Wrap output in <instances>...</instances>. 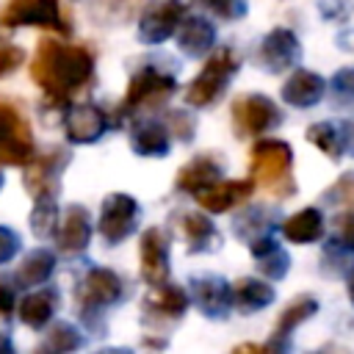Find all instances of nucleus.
<instances>
[{
  "label": "nucleus",
  "instance_id": "nucleus-1",
  "mask_svg": "<svg viewBox=\"0 0 354 354\" xmlns=\"http://www.w3.org/2000/svg\"><path fill=\"white\" fill-rule=\"evenodd\" d=\"M30 77L44 88L55 108H69L77 91H88L94 83V53L86 44H66L58 39H41L30 64Z\"/></svg>",
  "mask_w": 354,
  "mask_h": 354
},
{
  "label": "nucleus",
  "instance_id": "nucleus-2",
  "mask_svg": "<svg viewBox=\"0 0 354 354\" xmlns=\"http://www.w3.org/2000/svg\"><path fill=\"white\" fill-rule=\"evenodd\" d=\"M290 169H293L290 144H285L279 138H260L252 147L249 177L254 180V185L274 194L277 199H288L296 194V183L290 177Z\"/></svg>",
  "mask_w": 354,
  "mask_h": 354
},
{
  "label": "nucleus",
  "instance_id": "nucleus-3",
  "mask_svg": "<svg viewBox=\"0 0 354 354\" xmlns=\"http://www.w3.org/2000/svg\"><path fill=\"white\" fill-rule=\"evenodd\" d=\"M177 91V80L169 72H160L155 66H141L124 91V100L119 102V119L136 116L141 111H155L160 108L171 94Z\"/></svg>",
  "mask_w": 354,
  "mask_h": 354
},
{
  "label": "nucleus",
  "instance_id": "nucleus-4",
  "mask_svg": "<svg viewBox=\"0 0 354 354\" xmlns=\"http://www.w3.org/2000/svg\"><path fill=\"white\" fill-rule=\"evenodd\" d=\"M235 75H238V55H235L230 47L213 50V55L205 61L202 72L188 83V88H185V102H188L191 108L213 105V102L224 94L227 83H230Z\"/></svg>",
  "mask_w": 354,
  "mask_h": 354
},
{
  "label": "nucleus",
  "instance_id": "nucleus-5",
  "mask_svg": "<svg viewBox=\"0 0 354 354\" xmlns=\"http://www.w3.org/2000/svg\"><path fill=\"white\" fill-rule=\"evenodd\" d=\"M0 25L6 28H47L61 36L72 30L58 0H6L0 8Z\"/></svg>",
  "mask_w": 354,
  "mask_h": 354
},
{
  "label": "nucleus",
  "instance_id": "nucleus-6",
  "mask_svg": "<svg viewBox=\"0 0 354 354\" xmlns=\"http://www.w3.org/2000/svg\"><path fill=\"white\" fill-rule=\"evenodd\" d=\"M36 155L28 119L6 100H0V166H25Z\"/></svg>",
  "mask_w": 354,
  "mask_h": 354
},
{
  "label": "nucleus",
  "instance_id": "nucleus-7",
  "mask_svg": "<svg viewBox=\"0 0 354 354\" xmlns=\"http://www.w3.org/2000/svg\"><path fill=\"white\" fill-rule=\"evenodd\" d=\"M122 296H124V282H122V277H119L116 271L100 268V266L88 268V271L80 277L77 288H75V301H77L83 318H91V313H100V310L116 304Z\"/></svg>",
  "mask_w": 354,
  "mask_h": 354
},
{
  "label": "nucleus",
  "instance_id": "nucleus-8",
  "mask_svg": "<svg viewBox=\"0 0 354 354\" xmlns=\"http://www.w3.org/2000/svg\"><path fill=\"white\" fill-rule=\"evenodd\" d=\"M232 124L238 136H263L282 124V111L266 94H241L232 100Z\"/></svg>",
  "mask_w": 354,
  "mask_h": 354
},
{
  "label": "nucleus",
  "instance_id": "nucleus-9",
  "mask_svg": "<svg viewBox=\"0 0 354 354\" xmlns=\"http://www.w3.org/2000/svg\"><path fill=\"white\" fill-rule=\"evenodd\" d=\"M138 227V202L130 194H108L100 207L97 230L108 246L122 243Z\"/></svg>",
  "mask_w": 354,
  "mask_h": 354
},
{
  "label": "nucleus",
  "instance_id": "nucleus-10",
  "mask_svg": "<svg viewBox=\"0 0 354 354\" xmlns=\"http://www.w3.org/2000/svg\"><path fill=\"white\" fill-rule=\"evenodd\" d=\"M66 163H69V152L61 147L47 149L44 155H33L25 163V188L36 199H55L58 196V177H61Z\"/></svg>",
  "mask_w": 354,
  "mask_h": 354
},
{
  "label": "nucleus",
  "instance_id": "nucleus-11",
  "mask_svg": "<svg viewBox=\"0 0 354 354\" xmlns=\"http://www.w3.org/2000/svg\"><path fill=\"white\" fill-rule=\"evenodd\" d=\"M188 288H191V301L199 307L205 318L224 321L230 315L235 301H232V285L224 277H216V274L191 277Z\"/></svg>",
  "mask_w": 354,
  "mask_h": 354
},
{
  "label": "nucleus",
  "instance_id": "nucleus-12",
  "mask_svg": "<svg viewBox=\"0 0 354 354\" xmlns=\"http://www.w3.org/2000/svg\"><path fill=\"white\" fill-rule=\"evenodd\" d=\"M188 14V3L185 0H163L158 6H152L141 22H138V39L144 44H160L166 41L177 28L180 22L185 19Z\"/></svg>",
  "mask_w": 354,
  "mask_h": 354
},
{
  "label": "nucleus",
  "instance_id": "nucleus-13",
  "mask_svg": "<svg viewBox=\"0 0 354 354\" xmlns=\"http://www.w3.org/2000/svg\"><path fill=\"white\" fill-rule=\"evenodd\" d=\"M64 133L72 144H94L105 136L108 130V116L100 105L94 102H80V105H69L64 119Z\"/></svg>",
  "mask_w": 354,
  "mask_h": 354
},
{
  "label": "nucleus",
  "instance_id": "nucleus-14",
  "mask_svg": "<svg viewBox=\"0 0 354 354\" xmlns=\"http://www.w3.org/2000/svg\"><path fill=\"white\" fill-rule=\"evenodd\" d=\"M301 58V44L296 39L293 30L288 28H274L266 33V39L260 41V50H257V64L266 69V72H282V69H290L296 66Z\"/></svg>",
  "mask_w": 354,
  "mask_h": 354
},
{
  "label": "nucleus",
  "instance_id": "nucleus-15",
  "mask_svg": "<svg viewBox=\"0 0 354 354\" xmlns=\"http://www.w3.org/2000/svg\"><path fill=\"white\" fill-rule=\"evenodd\" d=\"M138 257H141V277L149 285H163L169 279V235L160 227H149L141 235V246H138Z\"/></svg>",
  "mask_w": 354,
  "mask_h": 354
},
{
  "label": "nucleus",
  "instance_id": "nucleus-16",
  "mask_svg": "<svg viewBox=\"0 0 354 354\" xmlns=\"http://www.w3.org/2000/svg\"><path fill=\"white\" fill-rule=\"evenodd\" d=\"M191 304V293H185L180 285L163 282V285H152V290L144 296L141 310L149 321H177L185 315Z\"/></svg>",
  "mask_w": 354,
  "mask_h": 354
},
{
  "label": "nucleus",
  "instance_id": "nucleus-17",
  "mask_svg": "<svg viewBox=\"0 0 354 354\" xmlns=\"http://www.w3.org/2000/svg\"><path fill=\"white\" fill-rule=\"evenodd\" d=\"M254 194V180H218L199 191L194 199L207 210V213H227L238 205H243Z\"/></svg>",
  "mask_w": 354,
  "mask_h": 354
},
{
  "label": "nucleus",
  "instance_id": "nucleus-18",
  "mask_svg": "<svg viewBox=\"0 0 354 354\" xmlns=\"http://www.w3.org/2000/svg\"><path fill=\"white\" fill-rule=\"evenodd\" d=\"M171 147V130L160 119H136L130 124V149L141 158H163Z\"/></svg>",
  "mask_w": 354,
  "mask_h": 354
},
{
  "label": "nucleus",
  "instance_id": "nucleus-19",
  "mask_svg": "<svg viewBox=\"0 0 354 354\" xmlns=\"http://www.w3.org/2000/svg\"><path fill=\"white\" fill-rule=\"evenodd\" d=\"M91 241V216L83 205H69L55 232V246L64 254H77Z\"/></svg>",
  "mask_w": 354,
  "mask_h": 354
},
{
  "label": "nucleus",
  "instance_id": "nucleus-20",
  "mask_svg": "<svg viewBox=\"0 0 354 354\" xmlns=\"http://www.w3.org/2000/svg\"><path fill=\"white\" fill-rule=\"evenodd\" d=\"M221 174H224V163H221L216 155L202 152V155L191 158V160L177 171L174 185H177V191H183V194H194V196H196V194L205 191L207 185L218 183Z\"/></svg>",
  "mask_w": 354,
  "mask_h": 354
},
{
  "label": "nucleus",
  "instance_id": "nucleus-21",
  "mask_svg": "<svg viewBox=\"0 0 354 354\" xmlns=\"http://www.w3.org/2000/svg\"><path fill=\"white\" fill-rule=\"evenodd\" d=\"M282 100L293 108H313L324 100L326 94V83L321 75L310 72V69H296L285 83H282Z\"/></svg>",
  "mask_w": 354,
  "mask_h": 354
},
{
  "label": "nucleus",
  "instance_id": "nucleus-22",
  "mask_svg": "<svg viewBox=\"0 0 354 354\" xmlns=\"http://www.w3.org/2000/svg\"><path fill=\"white\" fill-rule=\"evenodd\" d=\"M180 230L185 235L188 254H205V252H218L221 249V232L202 213H183L180 216Z\"/></svg>",
  "mask_w": 354,
  "mask_h": 354
},
{
  "label": "nucleus",
  "instance_id": "nucleus-23",
  "mask_svg": "<svg viewBox=\"0 0 354 354\" xmlns=\"http://www.w3.org/2000/svg\"><path fill=\"white\" fill-rule=\"evenodd\" d=\"M177 47L188 58H205L216 47V28L205 17H185L177 30Z\"/></svg>",
  "mask_w": 354,
  "mask_h": 354
},
{
  "label": "nucleus",
  "instance_id": "nucleus-24",
  "mask_svg": "<svg viewBox=\"0 0 354 354\" xmlns=\"http://www.w3.org/2000/svg\"><path fill=\"white\" fill-rule=\"evenodd\" d=\"M58 304H61V293H58L55 288H39V290L28 293V296L19 301L17 315H19V321H22L25 326H30V329H44V326L53 321Z\"/></svg>",
  "mask_w": 354,
  "mask_h": 354
},
{
  "label": "nucleus",
  "instance_id": "nucleus-25",
  "mask_svg": "<svg viewBox=\"0 0 354 354\" xmlns=\"http://www.w3.org/2000/svg\"><path fill=\"white\" fill-rule=\"evenodd\" d=\"M315 313H318V301H315L313 296H299V299H293V301L282 310V315H279V321H277V326H274V337H271L268 348H285L290 332H293L299 324H304L307 318H313Z\"/></svg>",
  "mask_w": 354,
  "mask_h": 354
},
{
  "label": "nucleus",
  "instance_id": "nucleus-26",
  "mask_svg": "<svg viewBox=\"0 0 354 354\" xmlns=\"http://www.w3.org/2000/svg\"><path fill=\"white\" fill-rule=\"evenodd\" d=\"M282 235L290 243H315L324 238V213L318 207H304L282 221Z\"/></svg>",
  "mask_w": 354,
  "mask_h": 354
},
{
  "label": "nucleus",
  "instance_id": "nucleus-27",
  "mask_svg": "<svg viewBox=\"0 0 354 354\" xmlns=\"http://www.w3.org/2000/svg\"><path fill=\"white\" fill-rule=\"evenodd\" d=\"M55 271V254L50 249H33L30 254H25V260L19 263L17 274H14V285L19 288H36L44 285Z\"/></svg>",
  "mask_w": 354,
  "mask_h": 354
},
{
  "label": "nucleus",
  "instance_id": "nucleus-28",
  "mask_svg": "<svg viewBox=\"0 0 354 354\" xmlns=\"http://www.w3.org/2000/svg\"><path fill=\"white\" fill-rule=\"evenodd\" d=\"M277 299L274 288L263 279H254V277H241L235 285H232V301L241 307V313H257L263 307H268L271 301Z\"/></svg>",
  "mask_w": 354,
  "mask_h": 354
},
{
  "label": "nucleus",
  "instance_id": "nucleus-29",
  "mask_svg": "<svg viewBox=\"0 0 354 354\" xmlns=\"http://www.w3.org/2000/svg\"><path fill=\"white\" fill-rule=\"evenodd\" d=\"M307 141L313 147H318L329 160H337L343 155V136H340V124L335 122H315L307 127Z\"/></svg>",
  "mask_w": 354,
  "mask_h": 354
},
{
  "label": "nucleus",
  "instance_id": "nucleus-30",
  "mask_svg": "<svg viewBox=\"0 0 354 354\" xmlns=\"http://www.w3.org/2000/svg\"><path fill=\"white\" fill-rule=\"evenodd\" d=\"M86 346V337L77 332V326L66 324V321H55L41 343V351H55V354H64V351H75Z\"/></svg>",
  "mask_w": 354,
  "mask_h": 354
},
{
  "label": "nucleus",
  "instance_id": "nucleus-31",
  "mask_svg": "<svg viewBox=\"0 0 354 354\" xmlns=\"http://www.w3.org/2000/svg\"><path fill=\"white\" fill-rule=\"evenodd\" d=\"M30 230L36 238H50L58 230V207L55 199H36L30 210Z\"/></svg>",
  "mask_w": 354,
  "mask_h": 354
},
{
  "label": "nucleus",
  "instance_id": "nucleus-32",
  "mask_svg": "<svg viewBox=\"0 0 354 354\" xmlns=\"http://www.w3.org/2000/svg\"><path fill=\"white\" fill-rule=\"evenodd\" d=\"M324 205L337 207V210H354V171L340 174L326 191H324Z\"/></svg>",
  "mask_w": 354,
  "mask_h": 354
},
{
  "label": "nucleus",
  "instance_id": "nucleus-33",
  "mask_svg": "<svg viewBox=\"0 0 354 354\" xmlns=\"http://www.w3.org/2000/svg\"><path fill=\"white\" fill-rule=\"evenodd\" d=\"M332 102L335 108H354V66H343L332 75Z\"/></svg>",
  "mask_w": 354,
  "mask_h": 354
},
{
  "label": "nucleus",
  "instance_id": "nucleus-34",
  "mask_svg": "<svg viewBox=\"0 0 354 354\" xmlns=\"http://www.w3.org/2000/svg\"><path fill=\"white\" fill-rule=\"evenodd\" d=\"M166 127L174 133V138H180V141H191L194 133H196V116L188 113V111L169 108V111H166Z\"/></svg>",
  "mask_w": 354,
  "mask_h": 354
},
{
  "label": "nucleus",
  "instance_id": "nucleus-35",
  "mask_svg": "<svg viewBox=\"0 0 354 354\" xmlns=\"http://www.w3.org/2000/svg\"><path fill=\"white\" fill-rule=\"evenodd\" d=\"M196 3L202 8H207L210 14H216L218 19H227V22L241 19L249 11V3L246 0H196Z\"/></svg>",
  "mask_w": 354,
  "mask_h": 354
},
{
  "label": "nucleus",
  "instance_id": "nucleus-36",
  "mask_svg": "<svg viewBox=\"0 0 354 354\" xmlns=\"http://www.w3.org/2000/svg\"><path fill=\"white\" fill-rule=\"evenodd\" d=\"M260 260V274H266L268 279H282L285 274H288V268H290V257H288V252L285 249H271L268 254H263V257H257Z\"/></svg>",
  "mask_w": 354,
  "mask_h": 354
},
{
  "label": "nucleus",
  "instance_id": "nucleus-37",
  "mask_svg": "<svg viewBox=\"0 0 354 354\" xmlns=\"http://www.w3.org/2000/svg\"><path fill=\"white\" fill-rule=\"evenodd\" d=\"M335 243L343 252H354V210H343L335 218Z\"/></svg>",
  "mask_w": 354,
  "mask_h": 354
},
{
  "label": "nucleus",
  "instance_id": "nucleus-38",
  "mask_svg": "<svg viewBox=\"0 0 354 354\" xmlns=\"http://www.w3.org/2000/svg\"><path fill=\"white\" fill-rule=\"evenodd\" d=\"M19 249H22L19 232L11 230V227H6V224H0V266L11 263V260L19 254Z\"/></svg>",
  "mask_w": 354,
  "mask_h": 354
},
{
  "label": "nucleus",
  "instance_id": "nucleus-39",
  "mask_svg": "<svg viewBox=\"0 0 354 354\" xmlns=\"http://www.w3.org/2000/svg\"><path fill=\"white\" fill-rule=\"evenodd\" d=\"M22 61H25V50H22V47L8 44V41L0 44V77L11 75Z\"/></svg>",
  "mask_w": 354,
  "mask_h": 354
},
{
  "label": "nucleus",
  "instance_id": "nucleus-40",
  "mask_svg": "<svg viewBox=\"0 0 354 354\" xmlns=\"http://www.w3.org/2000/svg\"><path fill=\"white\" fill-rule=\"evenodd\" d=\"M11 315H14V288L0 279V326L11 324Z\"/></svg>",
  "mask_w": 354,
  "mask_h": 354
},
{
  "label": "nucleus",
  "instance_id": "nucleus-41",
  "mask_svg": "<svg viewBox=\"0 0 354 354\" xmlns=\"http://www.w3.org/2000/svg\"><path fill=\"white\" fill-rule=\"evenodd\" d=\"M340 136H343V155L354 158V119L340 122Z\"/></svg>",
  "mask_w": 354,
  "mask_h": 354
},
{
  "label": "nucleus",
  "instance_id": "nucleus-42",
  "mask_svg": "<svg viewBox=\"0 0 354 354\" xmlns=\"http://www.w3.org/2000/svg\"><path fill=\"white\" fill-rule=\"evenodd\" d=\"M11 351H14V343H11V337L0 332V354H11Z\"/></svg>",
  "mask_w": 354,
  "mask_h": 354
},
{
  "label": "nucleus",
  "instance_id": "nucleus-43",
  "mask_svg": "<svg viewBox=\"0 0 354 354\" xmlns=\"http://www.w3.org/2000/svg\"><path fill=\"white\" fill-rule=\"evenodd\" d=\"M268 346H254V343H241L235 351H266Z\"/></svg>",
  "mask_w": 354,
  "mask_h": 354
},
{
  "label": "nucleus",
  "instance_id": "nucleus-44",
  "mask_svg": "<svg viewBox=\"0 0 354 354\" xmlns=\"http://www.w3.org/2000/svg\"><path fill=\"white\" fill-rule=\"evenodd\" d=\"M346 285H348V299H351V304H354V268L348 271V279H346Z\"/></svg>",
  "mask_w": 354,
  "mask_h": 354
},
{
  "label": "nucleus",
  "instance_id": "nucleus-45",
  "mask_svg": "<svg viewBox=\"0 0 354 354\" xmlns=\"http://www.w3.org/2000/svg\"><path fill=\"white\" fill-rule=\"evenodd\" d=\"M0 188H3V174H0Z\"/></svg>",
  "mask_w": 354,
  "mask_h": 354
}]
</instances>
